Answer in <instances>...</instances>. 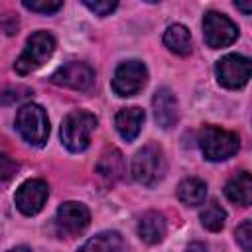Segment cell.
Here are the masks:
<instances>
[{
	"label": "cell",
	"instance_id": "cell-6",
	"mask_svg": "<svg viewBox=\"0 0 252 252\" xmlns=\"http://www.w3.org/2000/svg\"><path fill=\"white\" fill-rule=\"evenodd\" d=\"M203 37L211 49L228 47L238 37V26L228 16L209 10L203 18Z\"/></svg>",
	"mask_w": 252,
	"mask_h": 252
},
{
	"label": "cell",
	"instance_id": "cell-7",
	"mask_svg": "<svg viewBox=\"0 0 252 252\" xmlns=\"http://www.w3.org/2000/svg\"><path fill=\"white\" fill-rule=\"evenodd\" d=\"M215 73L219 85H222L224 89H242L250 79L252 63L240 53H228L217 61Z\"/></svg>",
	"mask_w": 252,
	"mask_h": 252
},
{
	"label": "cell",
	"instance_id": "cell-16",
	"mask_svg": "<svg viewBox=\"0 0 252 252\" xmlns=\"http://www.w3.org/2000/svg\"><path fill=\"white\" fill-rule=\"evenodd\" d=\"M224 195L230 203L248 207L252 203V177L248 171H238L232 175L224 187Z\"/></svg>",
	"mask_w": 252,
	"mask_h": 252
},
{
	"label": "cell",
	"instance_id": "cell-18",
	"mask_svg": "<svg viewBox=\"0 0 252 252\" xmlns=\"http://www.w3.org/2000/svg\"><path fill=\"white\" fill-rule=\"evenodd\" d=\"M165 47L175 55H189L191 53V33L183 24H171L163 33Z\"/></svg>",
	"mask_w": 252,
	"mask_h": 252
},
{
	"label": "cell",
	"instance_id": "cell-12",
	"mask_svg": "<svg viewBox=\"0 0 252 252\" xmlns=\"http://www.w3.org/2000/svg\"><path fill=\"white\" fill-rule=\"evenodd\" d=\"M152 108H154V118L161 130H169L177 124L179 120V102L173 91L167 87H161L154 93L152 98Z\"/></svg>",
	"mask_w": 252,
	"mask_h": 252
},
{
	"label": "cell",
	"instance_id": "cell-11",
	"mask_svg": "<svg viewBox=\"0 0 252 252\" xmlns=\"http://www.w3.org/2000/svg\"><path fill=\"white\" fill-rule=\"evenodd\" d=\"M47 197H49V187L43 179H28L18 187L14 195V203L20 213L32 217L43 209Z\"/></svg>",
	"mask_w": 252,
	"mask_h": 252
},
{
	"label": "cell",
	"instance_id": "cell-27",
	"mask_svg": "<svg viewBox=\"0 0 252 252\" xmlns=\"http://www.w3.org/2000/svg\"><path fill=\"white\" fill-rule=\"evenodd\" d=\"M146 2H150V4H156V2H159V0H146Z\"/></svg>",
	"mask_w": 252,
	"mask_h": 252
},
{
	"label": "cell",
	"instance_id": "cell-21",
	"mask_svg": "<svg viewBox=\"0 0 252 252\" xmlns=\"http://www.w3.org/2000/svg\"><path fill=\"white\" fill-rule=\"evenodd\" d=\"M22 4L37 14H55L57 10H61L63 0H22Z\"/></svg>",
	"mask_w": 252,
	"mask_h": 252
},
{
	"label": "cell",
	"instance_id": "cell-4",
	"mask_svg": "<svg viewBox=\"0 0 252 252\" xmlns=\"http://www.w3.org/2000/svg\"><path fill=\"white\" fill-rule=\"evenodd\" d=\"M16 130L33 148L45 146L49 138V118L43 106L35 102L24 104L16 114Z\"/></svg>",
	"mask_w": 252,
	"mask_h": 252
},
{
	"label": "cell",
	"instance_id": "cell-25",
	"mask_svg": "<svg viewBox=\"0 0 252 252\" xmlns=\"http://www.w3.org/2000/svg\"><path fill=\"white\" fill-rule=\"evenodd\" d=\"M234 6H236L244 16H248V14L252 12V0H234Z\"/></svg>",
	"mask_w": 252,
	"mask_h": 252
},
{
	"label": "cell",
	"instance_id": "cell-13",
	"mask_svg": "<svg viewBox=\"0 0 252 252\" xmlns=\"http://www.w3.org/2000/svg\"><path fill=\"white\" fill-rule=\"evenodd\" d=\"M144 120H146V114H144L142 108H138V106H128V108L118 110V114H116V118H114V126H116V132L120 134L122 140L132 142V140L138 138Z\"/></svg>",
	"mask_w": 252,
	"mask_h": 252
},
{
	"label": "cell",
	"instance_id": "cell-23",
	"mask_svg": "<svg viewBox=\"0 0 252 252\" xmlns=\"http://www.w3.org/2000/svg\"><path fill=\"white\" fill-rule=\"evenodd\" d=\"M91 12H94L96 16H108L110 12L116 10L118 0H81Z\"/></svg>",
	"mask_w": 252,
	"mask_h": 252
},
{
	"label": "cell",
	"instance_id": "cell-9",
	"mask_svg": "<svg viewBox=\"0 0 252 252\" xmlns=\"http://www.w3.org/2000/svg\"><path fill=\"white\" fill-rule=\"evenodd\" d=\"M91 222V211L85 203L79 201H67L59 205L55 215V226L61 236H77L81 234Z\"/></svg>",
	"mask_w": 252,
	"mask_h": 252
},
{
	"label": "cell",
	"instance_id": "cell-19",
	"mask_svg": "<svg viewBox=\"0 0 252 252\" xmlns=\"http://www.w3.org/2000/svg\"><path fill=\"white\" fill-rule=\"evenodd\" d=\"M124 248H126V242L122 240L120 232H116V230L98 232L81 246V250H100V252H116V250H124Z\"/></svg>",
	"mask_w": 252,
	"mask_h": 252
},
{
	"label": "cell",
	"instance_id": "cell-14",
	"mask_svg": "<svg viewBox=\"0 0 252 252\" xmlns=\"http://www.w3.org/2000/svg\"><path fill=\"white\" fill-rule=\"evenodd\" d=\"M96 175L100 177V181L102 183H106V185H112V183H116L122 175H124V171H126V163H124V156L120 154V150H106L102 156H100V159H98V163H96Z\"/></svg>",
	"mask_w": 252,
	"mask_h": 252
},
{
	"label": "cell",
	"instance_id": "cell-8",
	"mask_svg": "<svg viewBox=\"0 0 252 252\" xmlns=\"http://www.w3.org/2000/svg\"><path fill=\"white\" fill-rule=\"evenodd\" d=\"M148 81V69L142 61H124L116 67L112 77V91L118 96H134L146 87Z\"/></svg>",
	"mask_w": 252,
	"mask_h": 252
},
{
	"label": "cell",
	"instance_id": "cell-24",
	"mask_svg": "<svg viewBox=\"0 0 252 252\" xmlns=\"http://www.w3.org/2000/svg\"><path fill=\"white\" fill-rule=\"evenodd\" d=\"M234 236L242 250H250L252 248V220H242V224L236 226Z\"/></svg>",
	"mask_w": 252,
	"mask_h": 252
},
{
	"label": "cell",
	"instance_id": "cell-10",
	"mask_svg": "<svg viewBox=\"0 0 252 252\" xmlns=\"http://www.w3.org/2000/svg\"><path fill=\"white\" fill-rule=\"evenodd\" d=\"M51 83L73 91H87L94 83V69L83 61H69L53 71Z\"/></svg>",
	"mask_w": 252,
	"mask_h": 252
},
{
	"label": "cell",
	"instance_id": "cell-3",
	"mask_svg": "<svg viewBox=\"0 0 252 252\" xmlns=\"http://www.w3.org/2000/svg\"><path fill=\"white\" fill-rule=\"evenodd\" d=\"M199 148L209 161H224L240 150V138L232 130L207 124L199 130Z\"/></svg>",
	"mask_w": 252,
	"mask_h": 252
},
{
	"label": "cell",
	"instance_id": "cell-15",
	"mask_svg": "<svg viewBox=\"0 0 252 252\" xmlns=\"http://www.w3.org/2000/svg\"><path fill=\"white\" fill-rule=\"evenodd\" d=\"M167 232V224L161 213L158 211H148L140 217L138 220V236L146 242V244H159L165 238Z\"/></svg>",
	"mask_w": 252,
	"mask_h": 252
},
{
	"label": "cell",
	"instance_id": "cell-5",
	"mask_svg": "<svg viewBox=\"0 0 252 252\" xmlns=\"http://www.w3.org/2000/svg\"><path fill=\"white\" fill-rule=\"evenodd\" d=\"M55 51V37L49 32H33L28 41L24 51L20 53V57L14 63V71L18 75H30L32 71L39 69Z\"/></svg>",
	"mask_w": 252,
	"mask_h": 252
},
{
	"label": "cell",
	"instance_id": "cell-2",
	"mask_svg": "<svg viewBox=\"0 0 252 252\" xmlns=\"http://www.w3.org/2000/svg\"><path fill=\"white\" fill-rule=\"evenodd\" d=\"M96 116L89 110H73L69 112L63 122H61V142L63 146L73 152V154H79V152H85L91 144V136L93 132L96 130Z\"/></svg>",
	"mask_w": 252,
	"mask_h": 252
},
{
	"label": "cell",
	"instance_id": "cell-22",
	"mask_svg": "<svg viewBox=\"0 0 252 252\" xmlns=\"http://www.w3.org/2000/svg\"><path fill=\"white\" fill-rule=\"evenodd\" d=\"M16 169H18V163L6 156V154H0V191L4 185L10 183V179L16 175Z\"/></svg>",
	"mask_w": 252,
	"mask_h": 252
},
{
	"label": "cell",
	"instance_id": "cell-20",
	"mask_svg": "<svg viewBox=\"0 0 252 252\" xmlns=\"http://www.w3.org/2000/svg\"><path fill=\"white\" fill-rule=\"evenodd\" d=\"M201 219V224L211 230V232H219L222 226H224V220H226V211L219 205V201H211L209 205H205V209L201 211L199 215Z\"/></svg>",
	"mask_w": 252,
	"mask_h": 252
},
{
	"label": "cell",
	"instance_id": "cell-1",
	"mask_svg": "<svg viewBox=\"0 0 252 252\" xmlns=\"http://www.w3.org/2000/svg\"><path fill=\"white\" fill-rule=\"evenodd\" d=\"M165 169H167L165 154H163L161 146L156 142L146 144L132 158V167H130L132 177H134V181H138L146 187L158 185L163 179Z\"/></svg>",
	"mask_w": 252,
	"mask_h": 252
},
{
	"label": "cell",
	"instance_id": "cell-17",
	"mask_svg": "<svg viewBox=\"0 0 252 252\" xmlns=\"http://www.w3.org/2000/svg\"><path fill=\"white\" fill-rule=\"evenodd\" d=\"M177 197L187 207H199L207 199V183L199 177H185L177 185Z\"/></svg>",
	"mask_w": 252,
	"mask_h": 252
},
{
	"label": "cell",
	"instance_id": "cell-26",
	"mask_svg": "<svg viewBox=\"0 0 252 252\" xmlns=\"http://www.w3.org/2000/svg\"><path fill=\"white\" fill-rule=\"evenodd\" d=\"M189 248H205V244H191Z\"/></svg>",
	"mask_w": 252,
	"mask_h": 252
}]
</instances>
